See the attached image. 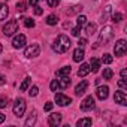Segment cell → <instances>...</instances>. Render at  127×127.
<instances>
[{"label": "cell", "mask_w": 127, "mask_h": 127, "mask_svg": "<svg viewBox=\"0 0 127 127\" xmlns=\"http://www.w3.org/2000/svg\"><path fill=\"white\" fill-rule=\"evenodd\" d=\"M112 75H114L112 69H109V67H105V69H103V79H111Z\"/></svg>", "instance_id": "27"}, {"label": "cell", "mask_w": 127, "mask_h": 127, "mask_svg": "<svg viewBox=\"0 0 127 127\" xmlns=\"http://www.w3.org/2000/svg\"><path fill=\"white\" fill-rule=\"evenodd\" d=\"M96 94H97V97H99L100 100H105V99L108 97V94H109V87H108V85L97 87V90H96Z\"/></svg>", "instance_id": "11"}, {"label": "cell", "mask_w": 127, "mask_h": 127, "mask_svg": "<svg viewBox=\"0 0 127 127\" xmlns=\"http://www.w3.org/2000/svg\"><path fill=\"white\" fill-rule=\"evenodd\" d=\"M0 52H2V43H0Z\"/></svg>", "instance_id": "45"}, {"label": "cell", "mask_w": 127, "mask_h": 127, "mask_svg": "<svg viewBox=\"0 0 127 127\" xmlns=\"http://www.w3.org/2000/svg\"><path fill=\"white\" fill-rule=\"evenodd\" d=\"M9 15V8L5 5V3H0V21L6 20Z\"/></svg>", "instance_id": "16"}, {"label": "cell", "mask_w": 127, "mask_h": 127, "mask_svg": "<svg viewBox=\"0 0 127 127\" xmlns=\"http://www.w3.org/2000/svg\"><path fill=\"white\" fill-rule=\"evenodd\" d=\"M17 32H18V21H17V20H11V21H8V24L3 26V33H5V36H12V34H15Z\"/></svg>", "instance_id": "3"}, {"label": "cell", "mask_w": 127, "mask_h": 127, "mask_svg": "<svg viewBox=\"0 0 127 127\" xmlns=\"http://www.w3.org/2000/svg\"><path fill=\"white\" fill-rule=\"evenodd\" d=\"M102 63H105V64H111V63H112V55L105 54V55L102 57Z\"/></svg>", "instance_id": "29"}, {"label": "cell", "mask_w": 127, "mask_h": 127, "mask_svg": "<svg viewBox=\"0 0 127 127\" xmlns=\"http://www.w3.org/2000/svg\"><path fill=\"white\" fill-rule=\"evenodd\" d=\"M123 20V14H120V12H115V14H112V21H115V23H120Z\"/></svg>", "instance_id": "30"}, {"label": "cell", "mask_w": 127, "mask_h": 127, "mask_svg": "<svg viewBox=\"0 0 127 127\" xmlns=\"http://www.w3.org/2000/svg\"><path fill=\"white\" fill-rule=\"evenodd\" d=\"M90 73V64H81V67H79V70H78V76H81V78H84V76H87Z\"/></svg>", "instance_id": "18"}, {"label": "cell", "mask_w": 127, "mask_h": 127, "mask_svg": "<svg viewBox=\"0 0 127 127\" xmlns=\"http://www.w3.org/2000/svg\"><path fill=\"white\" fill-rule=\"evenodd\" d=\"M79 33H81V27H78V26H76L75 29H72V34H73V36H76V37H78V36H79Z\"/></svg>", "instance_id": "37"}, {"label": "cell", "mask_w": 127, "mask_h": 127, "mask_svg": "<svg viewBox=\"0 0 127 127\" xmlns=\"http://www.w3.org/2000/svg\"><path fill=\"white\" fill-rule=\"evenodd\" d=\"M81 11H82V6H81V5H75V6H72L70 9H67L66 14H67V15H73V14H78V12H81Z\"/></svg>", "instance_id": "21"}, {"label": "cell", "mask_w": 127, "mask_h": 127, "mask_svg": "<svg viewBox=\"0 0 127 127\" xmlns=\"http://www.w3.org/2000/svg\"><path fill=\"white\" fill-rule=\"evenodd\" d=\"M85 33H87V34H94V33H96V24H94V23L85 24Z\"/></svg>", "instance_id": "22"}, {"label": "cell", "mask_w": 127, "mask_h": 127, "mask_svg": "<svg viewBox=\"0 0 127 127\" xmlns=\"http://www.w3.org/2000/svg\"><path fill=\"white\" fill-rule=\"evenodd\" d=\"M82 58H84V49L78 46V48L73 51V61L79 63V61H82Z\"/></svg>", "instance_id": "15"}, {"label": "cell", "mask_w": 127, "mask_h": 127, "mask_svg": "<svg viewBox=\"0 0 127 127\" xmlns=\"http://www.w3.org/2000/svg\"><path fill=\"white\" fill-rule=\"evenodd\" d=\"M55 103L60 105V106H66V105H70L72 103V99L64 96V94H61V93H57L55 94Z\"/></svg>", "instance_id": "8"}, {"label": "cell", "mask_w": 127, "mask_h": 127, "mask_svg": "<svg viewBox=\"0 0 127 127\" xmlns=\"http://www.w3.org/2000/svg\"><path fill=\"white\" fill-rule=\"evenodd\" d=\"M40 54V46L37 45V43H32L30 46H27L26 48V52H24V55L27 57V58H34V57H37Z\"/></svg>", "instance_id": "5"}, {"label": "cell", "mask_w": 127, "mask_h": 127, "mask_svg": "<svg viewBox=\"0 0 127 127\" xmlns=\"http://www.w3.org/2000/svg\"><path fill=\"white\" fill-rule=\"evenodd\" d=\"M99 69H100V61L93 57L90 60V72H94L96 73V72H99Z\"/></svg>", "instance_id": "14"}, {"label": "cell", "mask_w": 127, "mask_h": 127, "mask_svg": "<svg viewBox=\"0 0 127 127\" xmlns=\"http://www.w3.org/2000/svg\"><path fill=\"white\" fill-rule=\"evenodd\" d=\"M114 37V27L111 26H105L100 32V36H99V43L100 45H106L111 39Z\"/></svg>", "instance_id": "2"}, {"label": "cell", "mask_w": 127, "mask_h": 127, "mask_svg": "<svg viewBox=\"0 0 127 127\" xmlns=\"http://www.w3.org/2000/svg\"><path fill=\"white\" fill-rule=\"evenodd\" d=\"M24 26H26L27 29L34 27V20H32V18H24Z\"/></svg>", "instance_id": "28"}, {"label": "cell", "mask_w": 127, "mask_h": 127, "mask_svg": "<svg viewBox=\"0 0 127 127\" xmlns=\"http://www.w3.org/2000/svg\"><path fill=\"white\" fill-rule=\"evenodd\" d=\"M8 105V99L5 96H0V108H5Z\"/></svg>", "instance_id": "35"}, {"label": "cell", "mask_w": 127, "mask_h": 127, "mask_svg": "<svg viewBox=\"0 0 127 127\" xmlns=\"http://www.w3.org/2000/svg\"><path fill=\"white\" fill-rule=\"evenodd\" d=\"M118 87H121L123 90H126V88H127V84H126V79H120V81H118Z\"/></svg>", "instance_id": "38"}, {"label": "cell", "mask_w": 127, "mask_h": 127, "mask_svg": "<svg viewBox=\"0 0 127 127\" xmlns=\"http://www.w3.org/2000/svg\"><path fill=\"white\" fill-rule=\"evenodd\" d=\"M114 100H115V103H120V105L126 106V105H127V94H126L124 91H115Z\"/></svg>", "instance_id": "10"}, {"label": "cell", "mask_w": 127, "mask_h": 127, "mask_svg": "<svg viewBox=\"0 0 127 127\" xmlns=\"http://www.w3.org/2000/svg\"><path fill=\"white\" fill-rule=\"evenodd\" d=\"M81 109H82L84 112L94 109V99H93V96H87V97L82 100V103H81Z\"/></svg>", "instance_id": "7"}, {"label": "cell", "mask_w": 127, "mask_h": 127, "mask_svg": "<svg viewBox=\"0 0 127 127\" xmlns=\"http://www.w3.org/2000/svg\"><path fill=\"white\" fill-rule=\"evenodd\" d=\"M69 48H70V39H69L66 34L57 36V39L54 40V45H52V49H54L55 52L63 54V52H66Z\"/></svg>", "instance_id": "1"}, {"label": "cell", "mask_w": 127, "mask_h": 127, "mask_svg": "<svg viewBox=\"0 0 127 127\" xmlns=\"http://www.w3.org/2000/svg\"><path fill=\"white\" fill-rule=\"evenodd\" d=\"M126 78H127V70L123 69V70H121V79H126Z\"/></svg>", "instance_id": "42"}, {"label": "cell", "mask_w": 127, "mask_h": 127, "mask_svg": "<svg viewBox=\"0 0 127 127\" xmlns=\"http://www.w3.org/2000/svg\"><path fill=\"white\" fill-rule=\"evenodd\" d=\"M30 82H32V78H30V76H27V78L23 81V84L20 85V90H21V91H26V90L30 87Z\"/></svg>", "instance_id": "23"}, {"label": "cell", "mask_w": 127, "mask_h": 127, "mask_svg": "<svg viewBox=\"0 0 127 127\" xmlns=\"http://www.w3.org/2000/svg\"><path fill=\"white\" fill-rule=\"evenodd\" d=\"M114 51H115V55H118V57L124 55V54H126V51H127V42H126L124 39H120V40L115 43Z\"/></svg>", "instance_id": "6"}, {"label": "cell", "mask_w": 127, "mask_h": 127, "mask_svg": "<svg viewBox=\"0 0 127 127\" xmlns=\"http://www.w3.org/2000/svg\"><path fill=\"white\" fill-rule=\"evenodd\" d=\"M26 112V100L24 99H17L15 103H14V114L15 117H23Z\"/></svg>", "instance_id": "4"}, {"label": "cell", "mask_w": 127, "mask_h": 127, "mask_svg": "<svg viewBox=\"0 0 127 127\" xmlns=\"http://www.w3.org/2000/svg\"><path fill=\"white\" fill-rule=\"evenodd\" d=\"M48 123H49V126H58L60 123H61V114H58V112H55V114H51L49 115V118H48Z\"/></svg>", "instance_id": "13"}, {"label": "cell", "mask_w": 127, "mask_h": 127, "mask_svg": "<svg viewBox=\"0 0 127 127\" xmlns=\"http://www.w3.org/2000/svg\"><path fill=\"white\" fill-rule=\"evenodd\" d=\"M76 24H78V27L85 26V24H87V17H85V15H78V18H76Z\"/></svg>", "instance_id": "26"}, {"label": "cell", "mask_w": 127, "mask_h": 127, "mask_svg": "<svg viewBox=\"0 0 127 127\" xmlns=\"http://www.w3.org/2000/svg\"><path fill=\"white\" fill-rule=\"evenodd\" d=\"M46 2H48V5H49L51 8H55V6L60 3V0H46Z\"/></svg>", "instance_id": "36"}, {"label": "cell", "mask_w": 127, "mask_h": 127, "mask_svg": "<svg viewBox=\"0 0 127 127\" xmlns=\"http://www.w3.org/2000/svg\"><path fill=\"white\" fill-rule=\"evenodd\" d=\"M17 8H18V11H20V12H24V11L27 9V3H26V2H18Z\"/></svg>", "instance_id": "32"}, {"label": "cell", "mask_w": 127, "mask_h": 127, "mask_svg": "<svg viewBox=\"0 0 127 127\" xmlns=\"http://www.w3.org/2000/svg\"><path fill=\"white\" fill-rule=\"evenodd\" d=\"M26 36L24 34H17L15 37H14V40H12V46L15 48V49H20V48H23V46H26Z\"/></svg>", "instance_id": "9"}, {"label": "cell", "mask_w": 127, "mask_h": 127, "mask_svg": "<svg viewBox=\"0 0 127 127\" xmlns=\"http://www.w3.org/2000/svg\"><path fill=\"white\" fill-rule=\"evenodd\" d=\"M29 2H30V5H32V6H36L39 0H29Z\"/></svg>", "instance_id": "44"}, {"label": "cell", "mask_w": 127, "mask_h": 127, "mask_svg": "<svg viewBox=\"0 0 127 127\" xmlns=\"http://www.w3.org/2000/svg\"><path fill=\"white\" fill-rule=\"evenodd\" d=\"M87 43H88V42H87L85 37H79V40H78V46H79V48H84Z\"/></svg>", "instance_id": "34"}, {"label": "cell", "mask_w": 127, "mask_h": 127, "mask_svg": "<svg viewBox=\"0 0 127 127\" xmlns=\"http://www.w3.org/2000/svg\"><path fill=\"white\" fill-rule=\"evenodd\" d=\"M37 93H39V88H37L36 85H33V87L30 88V91H29V94H30L32 97H34V96H37Z\"/></svg>", "instance_id": "33"}, {"label": "cell", "mask_w": 127, "mask_h": 127, "mask_svg": "<svg viewBox=\"0 0 127 127\" xmlns=\"http://www.w3.org/2000/svg\"><path fill=\"white\" fill-rule=\"evenodd\" d=\"M5 118H6V117H5V114H2V112H0V124H2V123L5 121Z\"/></svg>", "instance_id": "43"}, {"label": "cell", "mask_w": 127, "mask_h": 127, "mask_svg": "<svg viewBox=\"0 0 127 127\" xmlns=\"http://www.w3.org/2000/svg\"><path fill=\"white\" fill-rule=\"evenodd\" d=\"M52 109V102H46L45 105V111H51Z\"/></svg>", "instance_id": "40"}, {"label": "cell", "mask_w": 127, "mask_h": 127, "mask_svg": "<svg viewBox=\"0 0 127 127\" xmlns=\"http://www.w3.org/2000/svg\"><path fill=\"white\" fill-rule=\"evenodd\" d=\"M57 23H58V18L55 15H48L46 17V24L48 26H55Z\"/></svg>", "instance_id": "25"}, {"label": "cell", "mask_w": 127, "mask_h": 127, "mask_svg": "<svg viewBox=\"0 0 127 127\" xmlns=\"http://www.w3.org/2000/svg\"><path fill=\"white\" fill-rule=\"evenodd\" d=\"M70 70H72V69H70V66H64V67H61L60 70H57V73H55V75H57L58 78H61V76H69Z\"/></svg>", "instance_id": "19"}, {"label": "cell", "mask_w": 127, "mask_h": 127, "mask_svg": "<svg viewBox=\"0 0 127 127\" xmlns=\"http://www.w3.org/2000/svg\"><path fill=\"white\" fill-rule=\"evenodd\" d=\"M91 118H81V120H78V123H76V126L78 127H88V126H91Z\"/></svg>", "instance_id": "20"}, {"label": "cell", "mask_w": 127, "mask_h": 127, "mask_svg": "<svg viewBox=\"0 0 127 127\" xmlns=\"http://www.w3.org/2000/svg\"><path fill=\"white\" fill-rule=\"evenodd\" d=\"M34 123H36V112L33 111V112L30 114V117L27 118V121H26V126H27V127H30V126H33Z\"/></svg>", "instance_id": "24"}, {"label": "cell", "mask_w": 127, "mask_h": 127, "mask_svg": "<svg viewBox=\"0 0 127 127\" xmlns=\"http://www.w3.org/2000/svg\"><path fill=\"white\" fill-rule=\"evenodd\" d=\"M34 14H36V15H40V14H42V8H40L39 5L34 6Z\"/></svg>", "instance_id": "39"}, {"label": "cell", "mask_w": 127, "mask_h": 127, "mask_svg": "<svg viewBox=\"0 0 127 127\" xmlns=\"http://www.w3.org/2000/svg\"><path fill=\"white\" fill-rule=\"evenodd\" d=\"M5 84H6V78L0 73V85H5Z\"/></svg>", "instance_id": "41"}, {"label": "cell", "mask_w": 127, "mask_h": 127, "mask_svg": "<svg viewBox=\"0 0 127 127\" xmlns=\"http://www.w3.org/2000/svg\"><path fill=\"white\" fill-rule=\"evenodd\" d=\"M49 88H51V91H57L58 90V81H55V79H52L51 81V84H49Z\"/></svg>", "instance_id": "31"}, {"label": "cell", "mask_w": 127, "mask_h": 127, "mask_svg": "<svg viewBox=\"0 0 127 127\" xmlns=\"http://www.w3.org/2000/svg\"><path fill=\"white\" fill-rule=\"evenodd\" d=\"M87 88H88V82H87V81H81V82L75 87V94H76V96H82V94L87 91Z\"/></svg>", "instance_id": "12"}, {"label": "cell", "mask_w": 127, "mask_h": 127, "mask_svg": "<svg viewBox=\"0 0 127 127\" xmlns=\"http://www.w3.org/2000/svg\"><path fill=\"white\" fill-rule=\"evenodd\" d=\"M69 85H70V79H69V76H61V78L58 79V88L64 90V88H67Z\"/></svg>", "instance_id": "17"}]
</instances>
